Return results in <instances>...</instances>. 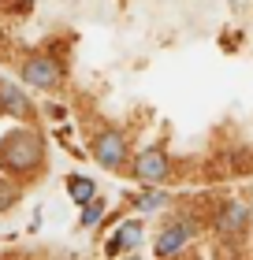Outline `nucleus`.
I'll return each instance as SVG.
<instances>
[{
  "label": "nucleus",
  "mask_w": 253,
  "mask_h": 260,
  "mask_svg": "<svg viewBox=\"0 0 253 260\" xmlns=\"http://www.w3.org/2000/svg\"><path fill=\"white\" fill-rule=\"evenodd\" d=\"M41 138L34 134V130H15V134L4 138V145H0V164H4L8 171H34L41 164Z\"/></svg>",
  "instance_id": "nucleus-1"
},
{
  "label": "nucleus",
  "mask_w": 253,
  "mask_h": 260,
  "mask_svg": "<svg viewBox=\"0 0 253 260\" xmlns=\"http://www.w3.org/2000/svg\"><path fill=\"white\" fill-rule=\"evenodd\" d=\"M134 171H138V179H146V182H160V179H167V156L160 149H149V152L138 156Z\"/></svg>",
  "instance_id": "nucleus-2"
},
{
  "label": "nucleus",
  "mask_w": 253,
  "mask_h": 260,
  "mask_svg": "<svg viewBox=\"0 0 253 260\" xmlns=\"http://www.w3.org/2000/svg\"><path fill=\"white\" fill-rule=\"evenodd\" d=\"M93 152H97V160L104 164V168H116V164H123L127 145H123V138H119V134H101L97 145H93Z\"/></svg>",
  "instance_id": "nucleus-3"
},
{
  "label": "nucleus",
  "mask_w": 253,
  "mask_h": 260,
  "mask_svg": "<svg viewBox=\"0 0 253 260\" xmlns=\"http://www.w3.org/2000/svg\"><path fill=\"white\" fill-rule=\"evenodd\" d=\"M22 78L30 82V86H52V82L60 78V63L56 60H30L26 67H22Z\"/></svg>",
  "instance_id": "nucleus-4"
},
{
  "label": "nucleus",
  "mask_w": 253,
  "mask_h": 260,
  "mask_svg": "<svg viewBox=\"0 0 253 260\" xmlns=\"http://www.w3.org/2000/svg\"><path fill=\"white\" fill-rule=\"evenodd\" d=\"M190 234H194V227H190V223H175V227H167V231L160 234V242H156V253L167 256V253L183 249V245L190 242Z\"/></svg>",
  "instance_id": "nucleus-5"
},
{
  "label": "nucleus",
  "mask_w": 253,
  "mask_h": 260,
  "mask_svg": "<svg viewBox=\"0 0 253 260\" xmlns=\"http://www.w3.org/2000/svg\"><path fill=\"white\" fill-rule=\"evenodd\" d=\"M246 219H249V205H246V201H227V208L220 212V231L235 234V231L246 227Z\"/></svg>",
  "instance_id": "nucleus-6"
},
{
  "label": "nucleus",
  "mask_w": 253,
  "mask_h": 260,
  "mask_svg": "<svg viewBox=\"0 0 253 260\" xmlns=\"http://www.w3.org/2000/svg\"><path fill=\"white\" fill-rule=\"evenodd\" d=\"M138 242H142V227H138V223H123V227H119V234L112 238V245H108V253L138 249Z\"/></svg>",
  "instance_id": "nucleus-7"
},
{
  "label": "nucleus",
  "mask_w": 253,
  "mask_h": 260,
  "mask_svg": "<svg viewBox=\"0 0 253 260\" xmlns=\"http://www.w3.org/2000/svg\"><path fill=\"white\" fill-rule=\"evenodd\" d=\"M0 101L8 104V112H26V97H22L11 82H0Z\"/></svg>",
  "instance_id": "nucleus-8"
},
{
  "label": "nucleus",
  "mask_w": 253,
  "mask_h": 260,
  "mask_svg": "<svg viewBox=\"0 0 253 260\" xmlns=\"http://www.w3.org/2000/svg\"><path fill=\"white\" fill-rule=\"evenodd\" d=\"M67 190H71V197H75L78 205L93 201V193H97V190H93V182L90 179H78V175H75V179H67Z\"/></svg>",
  "instance_id": "nucleus-9"
},
{
  "label": "nucleus",
  "mask_w": 253,
  "mask_h": 260,
  "mask_svg": "<svg viewBox=\"0 0 253 260\" xmlns=\"http://www.w3.org/2000/svg\"><path fill=\"white\" fill-rule=\"evenodd\" d=\"M160 205H164V193H146V197L138 201V208H142V212H156Z\"/></svg>",
  "instance_id": "nucleus-10"
},
{
  "label": "nucleus",
  "mask_w": 253,
  "mask_h": 260,
  "mask_svg": "<svg viewBox=\"0 0 253 260\" xmlns=\"http://www.w3.org/2000/svg\"><path fill=\"white\" fill-rule=\"evenodd\" d=\"M101 212H104V205H90L86 212H82V227H93V223L101 219Z\"/></svg>",
  "instance_id": "nucleus-11"
},
{
  "label": "nucleus",
  "mask_w": 253,
  "mask_h": 260,
  "mask_svg": "<svg viewBox=\"0 0 253 260\" xmlns=\"http://www.w3.org/2000/svg\"><path fill=\"white\" fill-rule=\"evenodd\" d=\"M11 201H15V190H11V186H4V182H0V212H4V208L11 205Z\"/></svg>",
  "instance_id": "nucleus-12"
}]
</instances>
